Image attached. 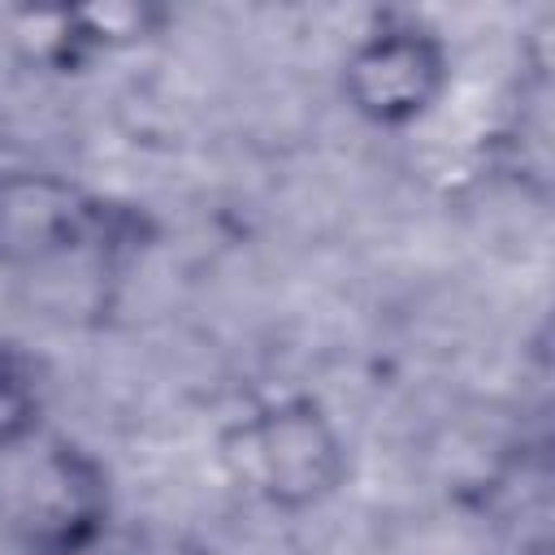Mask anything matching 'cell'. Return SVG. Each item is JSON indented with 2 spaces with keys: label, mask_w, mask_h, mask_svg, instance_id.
<instances>
[{
  "label": "cell",
  "mask_w": 555,
  "mask_h": 555,
  "mask_svg": "<svg viewBox=\"0 0 555 555\" xmlns=\"http://www.w3.org/2000/svg\"><path fill=\"white\" fill-rule=\"evenodd\" d=\"M217 464L247 503L295 520L343 494L351 481V442L325 399L278 390L221 425Z\"/></svg>",
  "instance_id": "obj_1"
},
{
  "label": "cell",
  "mask_w": 555,
  "mask_h": 555,
  "mask_svg": "<svg viewBox=\"0 0 555 555\" xmlns=\"http://www.w3.org/2000/svg\"><path fill=\"white\" fill-rule=\"evenodd\" d=\"M117 512L108 464L69 434L0 460V529L17 555H95Z\"/></svg>",
  "instance_id": "obj_2"
},
{
  "label": "cell",
  "mask_w": 555,
  "mask_h": 555,
  "mask_svg": "<svg viewBox=\"0 0 555 555\" xmlns=\"http://www.w3.org/2000/svg\"><path fill=\"white\" fill-rule=\"evenodd\" d=\"M455 78L447 35L408 9L373 13L338 61L343 108L382 134H403L429 121Z\"/></svg>",
  "instance_id": "obj_3"
},
{
  "label": "cell",
  "mask_w": 555,
  "mask_h": 555,
  "mask_svg": "<svg viewBox=\"0 0 555 555\" xmlns=\"http://www.w3.org/2000/svg\"><path fill=\"white\" fill-rule=\"evenodd\" d=\"M143 217L65 173L4 169L0 173V264L48 269L69 260H113L134 251Z\"/></svg>",
  "instance_id": "obj_4"
},
{
  "label": "cell",
  "mask_w": 555,
  "mask_h": 555,
  "mask_svg": "<svg viewBox=\"0 0 555 555\" xmlns=\"http://www.w3.org/2000/svg\"><path fill=\"white\" fill-rule=\"evenodd\" d=\"M169 22L156 4H87V9H17L9 39L30 69L82 74L95 61L160 35Z\"/></svg>",
  "instance_id": "obj_5"
},
{
  "label": "cell",
  "mask_w": 555,
  "mask_h": 555,
  "mask_svg": "<svg viewBox=\"0 0 555 555\" xmlns=\"http://www.w3.org/2000/svg\"><path fill=\"white\" fill-rule=\"evenodd\" d=\"M48 434V382L39 360L0 338V460Z\"/></svg>",
  "instance_id": "obj_6"
},
{
  "label": "cell",
  "mask_w": 555,
  "mask_h": 555,
  "mask_svg": "<svg viewBox=\"0 0 555 555\" xmlns=\"http://www.w3.org/2000/svg\"><path fill=\"white\" fill-rule=\"evenodd\" d=\"M512 555H551V551H546V542H533V546H516Z\"/></svg>",
  "instance_id": "obj_7"
}]
</instances>
